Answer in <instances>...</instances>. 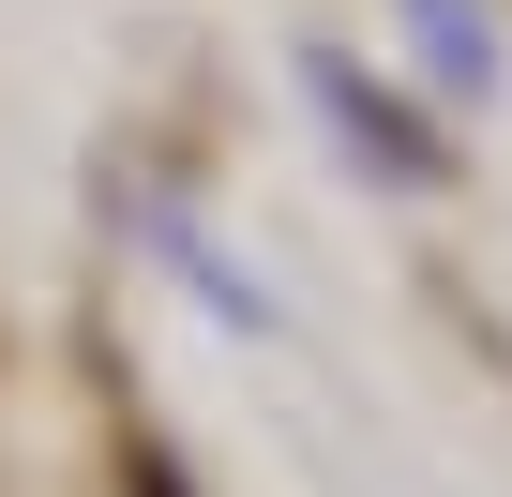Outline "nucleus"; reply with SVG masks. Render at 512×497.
Instances as JSON below:
<instances>
[{
  "label": "nucleus",
  "mask_w": 512,
  "mask_h": 497,
  "mask_svg": "<svg viewBox=\"0 0 512 497\" xmlns=\"http://www.w3.org/2000/svg\"><path fill=\"white\" fill-rule=\"evenodd\" d=\"M407 16H422V46H437L452 91H497V31H482V0H407Z\"/></svg>",
  "instance_id": "2"
},
{
  "label": "nucleus",
  "mask_w": 512,
  "mask_h": 497,
  "mask_svg": "<svg viewBox=\"0 0 512 497\" xmlns=\"http://www.w3.org/2000/svg\"><path fill=\"white\" fill-rule=\"evenodd\" d=\"M302 76H317V106L347 121V151H362L377 181H437V136H422V121H407V106H392L362 61H302Z\"/></svg>",
  "instance_id": "1"
}]
</instances>
